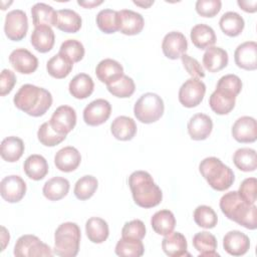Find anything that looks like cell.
<instances>
[{"instance_id": "cell-41", "label": "cell", "mask_w": 257, "mask_h": 257, "mask_svg": "<svg viewBox=\"0 0 257 257\" xmlns=\"http://www.w3.org/2000/svg\"><path fill=\"white\" fill-rule=\"evenodd\" d=\"M97 27L106 34L118 30V12L112 9H102L96 15Z\"/></svg>"}, {"instance_id": "cell-48", "label": "cell", "mask_w": 257, "mask_h": 257, "mask_svg": "<svg viewBox=\"0 0 257 257\" xmlns=\"http://www.w3.org/2000/svg\"><path fill=\"white\" fill-rule=\"evenodd\" d=\"M146 235V226L143 221L136 219L126 222L121 229V237L142 240Z\"/></svg>"}, {"instance_id": "cell-25", "label": "cell", "mask_w": 257, "mask_h": 257, "mask_svg": "<svg viewBox=\"0 0 257 257\" xmlns=\"http://www.w3.org/2000/svg\"><path fill=\"white\" fill-rule=\"evenodd\" d=\"M110 132L116 140L130 141L137 134V124L132 117L120 115L111 122Z\"/></svg>"}, {"instance_id": "cell-46", "label": "cell", "mask_w": 257, "mask_h": 257, "mask_svg": "<svg viewBox=\"0 0 257 257\" xmlns=\"http://www.w3.org/2000/svg\"><path fill=\"white\" fill-rule=\"evenodd\" d=\"M37 137L39 142L45 147H54L63 142L66 138V135H61L55 132L50 125L49 121L43 122L37 132Z\"/></svg>"}, {"instance_id": "cell-16", "label": "cell", "mask_w": 257, "mask_h": 257, "mask_svg": "<svg viewBox=\"0 0 257 257\" xmlns=\"http://www.w3.org/2000/svg\"><path fill=\"white\" fill-rule=\"evenodd\" d=\"M235 63L246 70L257 68V44L255 41H246L237 46L234 52Z\"/></svg>"}, {"instance_id": "cell-38", "label": "cell", "mask_w": 257, "mask_h": 257, "mask_svg": "<svg viewBox=\"0 0 257 257\" xmlns=\"http://www.w3.org/2000/svg\"><path fill=\"white\" fill-rule=\"evenodd\" d=\"M234 165L243 172H253L257 168L256 151L250 148L238 149L233 156Z\"/></svg>"}, {"instance_id": "cell-50", "label": "cell", "mask_w": 257, "mask_h": 257, "mask_svg": "<svg viewBox=\"0 0 257 257\" xmlns=\"http://www.w3.org/2000/svg\"><path fill=\"white\" fill-rule=\"evenodd\" d=\"M256 185H257V181L255 178L245 179L239 187V191H238L239 196L247 203L255 204L256 198H257Z\"/></svg>"}, {"instance_id": "cell-20", "label": "cell", "mask_w": 257, "mask_h": 257, "mask_svg": "<svg viewBox=\"0 0 257 257\" xmlns=\"http://www.w3.org/2000/svg\"><path fill=\"white\" fill-rule=\"evenodd\" d=\"M213 130V121L211 117L205 113L194 114L188 122V133L192 140H206Z\"/></svg>"}, {"instance_id": "cell-30", "label": "cell", "mask_w": 257, "mask_h": 257, "mask_svg": "<svg viewBox=\"0 0 257 257\" xmlns=\"http://www.w3.org/2000/svg\"><path fill=\"white\" fill-rule=\"evenodd\" d=\"M24 143L18 137H7L1 143L0 155L2 159L9 163L17 162L24 153Z\"/></svg>"}, {"instance_id": "cell-35", "label": "cell", "mask_w": 257, "mask_h": 257, "mask_svg": "<svg viewBox=\"0 0 257 257\" xmlns=\"http://www.w3.org/2000/svg\"><path fill=\"white\" fill-rule=\"evenodd\" d=\"M219 26L226 35L230 37H236L243 31L245 22L243 17L237 12L228 11L221 16Z\"/></svg>"}, {"instance_id": "cell-8", "label": "cell", "mask_w": 257, "mask_h": 257, "mask_svg": "<svg viewBox=\"0 0 257 257\" xmlns=\"http://www.w3.org/2000/svg\"><path fill=\"white\" fill-rule=\"evenodd\" d=\"M205 92V83L199 78L191 77L180 87L179 101L185 107H195L202 102Z\"/></svg>"}, {"instance_id": "cell-54", "label": "cell", "mask_w": 257, "mask_h": 257, "mask_svg": "<svg viewBox=\"0 0 257 257\" xmlns=\"http://www.w3.org/2000/svg\"><path fill=\"white\" fill-rule=\"evenodd\" d=\"M102 3V1H77V4L84 7V8H93L95 6H98Z\"/></svg>"}, {"instance_id": "cell-55", "label": "cell", "mask_w": 257, "mask_h": 257, "mask_svg": "<svg viewBox=\"0 0 257 257\" xmlns=\"http://www.w3.org/2000/svg\"><path fill=\"white\" fill-rule=\"evenodd\" d=\"M1 229H2V234H1V238H2V251L5 249V247H6V244L7 243H9V233L7 232V230H6V228L5 227H1Z\"/></svg>"}, {"instance_id": "cell-7", "label": "cell", "mask_w": 257, "mask_h": 257, "mask_svg": "<svg viewBox=\"0 0 257 257\" xmlns=\"http://www.w3.org/2000/svg\"><path fill=\"white\" fill-rule=\"evenodd\" d=\"M51 248L34 235L19 237L14 246V255L17 257L52 256Z\"/></svg>"}, {"instance_id": "cell-3", "label": "cell", "mask_w": 257, "mask_h": 257, "mask_svg": "<svg viewBox=\"0 0 257 257\" xmlns=\"http://www.w3.org/2000/svg\"><path fill=\"white\" fill-rule=\"evenodd\" d=\"M128 186L135 203L142 208H153L162 202V190L146 171L132 173L128 177Z\"/></svg>"}, {"instance_id": "cell-43", "label": "cell", "mask_w": 257, "mask_h": 257, "mask_svg": "<svg viewBox=\"0 0 257 257\" xmlns=\"http://www.w3.org/2000/svg\"><path fill=\"white\" fill-rule=\"evenodd\" d=\"M58 53L64 56L70 62L75 63L83 58L84 47L82 43L76 39H67L60 45Z\"/></svg>"}, {"instance_id": "cell-15", "label": "cell", "mask_w": 257, "mask_h": 257, "mask_svg": "<svg viewBox=\"0 0 257 257\" xmlns=\"http://www.w3.org/2000/svg\"><path fill=\"white\" fill-rule=\"evenodd\" d=\"M232 136L239 143H254L257 139V123L254 117H239L232 126Z\"/></svg>"}, {"instance_id": "cell-5", "label": "cell", "mask_w": 257, "mask_h": 257, "mask_svg": "<svg viewBox=\"0 0 257 257\" xmlns=\"http://www.w3.org/2000/svg\"><path fill=\"white\" fill-rule=\"evenodd\" d=\"M80 229L76 223L60 224L54 233V254L61 257H74L79 251Z\"/></svg>"}, {"instance_id": "cell-27", "label": "cell", "mask_w": 257, "mask_h": 257, "mask_svg": "<svg viewBox=\"0 0 257 257\" xmlns=\"http://www.w3.org/2000/svg\"><path fill=\"white\" fill-rule=\"evenodd\" d=\"M236 96L220 89H215L210 95L209 104L211 109L220 115L228 114L235 106Z\"/></svg>"}, {"instance_id": "cell-17", "label": "cell", "mask_w": 257, "mask_h": 257, "mask_svg": "<svg viewBox=\"0 0 257 257\" xmlns=\"http://www.w3.org/2000/svg\"><path fill=\"white\" fill-rule=\"evenodd\" d=\"M118 12V31L125 35L139 34L145 25L144 17L133 10L122 9Z\"/></svg>"}, {"instance_id": "cell-24", "label": "cell", "mask_w": 257, "mask_h": 257, "mask_svg": "<svg viewBox=\"0 0 257 257\" xmlns=\"http://www.w3.org/2000/svg\"><path fill=\"white\" fill-rule=\"evenodd\" d=\"M187 240L180 232H171L162 241L163 251L170 257H181L187 254Z\"/></svg>"}, {"instance_id": "cell-37", "label": "cell", "mask_w": 257, "mask_h": 257, "mask_svg": "<svg viewBox=\"0 0 257 257\" xmlns=\"http://www.w3.org/2000/svg\"><path fill=\"white\" fill-rule=\"evenodd\" d=\"M193 246L199 252V256H219L216 252L217 240L215 236L207 231H202L194 235Z\"/></svg>"}, {"instance_id": "cell-36", "label": "cell", "mask_w": 257, "mask_h": 257, "mask_svg": "<svg viewBox=\"0 0 257 257\" xmlns=\"http://www.w3.org/2000/svg\"><path fill=\"white\" fill-rule=\"evenodd\" d=\"M151 225L157 234L166 236L175 229L176 219L170 210H160L153 215Z\"/></svg>"}, {"instance_id": "cell-33", "label": "cell", "mask_w": 257, "mask_h": 257, "mask_svg": "<svg viewBox=\"0 0 257 257\" xmlns=\"http://www.w3.org/2000/svg\"><path fill=\"white\" fill-rule=\"evenodd\" d=\"M85 232L89 241L96 244L104 242L109 235L107 223L98 217H91L86 221Z\"/></svg>"}, {"instance_id": "cell-23", "label": "cell", "mask_w": 257, "mask_h": 257, "mask_svg": "<svg viewBox=\"0 0 257 257\" xmlns=\"http://www.w3.org/2000/svg\"><path fill=\"white\" fill-rule=\"evenodd\" d=\"M204 67L210 72H218L228 64V53L225 49L211 46L206 49L203 55Z\"/></svg>"}, {"instance_id": "cell-9", "label": "cell", "mask_w": 257, "mask_h": 257, "mask_svg": "<svg viewBox=\"0 0 257 257\" xmlns=\"http://www.w3.org/2000/svg\"><path fill=\"white\" fill-rule=\"evenodd\" d=\"M28 30V19L24 11L15 9L7 13L4 23V32L12 41L22 40Z\"/></svg>"}, {"instance_id": "cell-2", "label": "cell", "mask_w": 257, "mask_h": 257, "mask_svg": "<svg viewBox=\"0 0 257 257\" xmlns=\"http://www.w3.org/2000/svg\"><path fill=\"white\" fill-rule=\"evenodd\" d=\"M220 209L222 213L230 220L249 229L257 228L255 204H249L244 201L237 191H231L222 196L220 199Z\"/></svg>"}, {"instance_id": "cell-6", "label": "cell", "mask_w": 257, "mask_h": 257, "mask_svg": "<svg viewBox=\"0 0 257 257\" xmlns=\"http://www.w3.org/2000/svg\"><path fill=\"white\" fill-rule=\"evenodd\" d=\"M165 105L162 97L157 93L147 92L135 103L134 113L143 123H152L159 120L164 113Z\"/></svg>"}, {"instance_id": "cell-19", "label": "cell", "mask_w": 257, "mask_h": 257, "mask_svg": "<svg viewBox=\"0 0 257 257\" xmlns=\"http://www.w3.org/2000/svg\"><path fill=\"white\" fill-rule=\"evenodd\" d=\"M81 162V156L74 147H64L60 149L54 156V164L56 168L64 173H69L77 169Z\"/></svg>"}, {"instance_id": "cell-13", "label": "cell", "mask_w": 257, "mask_h": 257, "mask_svg": "<svg viewBox=\"0 0 257 257\" xmlns=\"http://www.w3.org/2000/svg\"><path fill=\"white\" fill-rule=\"evenodd\" d=\"M162 49L166 57L170 59L181 58L188 49V41L185 35L179 31H171L165 35Z\"/></svg>"}, {"instance_id": "cell-49", "label": "cell", "mask_w": 257, "mask_h": 257, "mask_svg": "<svg viewBox=\"0 0 257 257\" xmlns=\"http://www.w3.org/2000/svg\"><path fill=\"white\" fill-rule=\"evenodd\" d=\"M195 7L199 15L203 17H214L220 12L222 2L220 0H198Z\"/></svg>"}, {"instance_id": "cell-32", "label": "cell", "mask_w": 257, "mask_h": 257, "mask_svg": "<svg viewBox=\"0 0 257 257\" xmlns=\"http://www.w3.org/2000/svg\"><path fill=\"white\" fill-rule=\"evenodd\" d=\"M69 182L62 177H54L49 179L43 186L42 193L44 197L50 201H58L64 198L69 191Z\"/></svg>"}, {"instance_id": "cell-4", "label": "cell", "mask_w": 257, "mask_h": 257, "mask_svg": "<svg viewBox=\"0 0 257 257\" xmlns=\"http://www.w3.org/2000/svg\"><path fill=\"white\" fill-rule=\"evenodd\" d=\"M199 171L208 184L216 191H226L234 183L233 171L216 157H209L201 161Z\"/></svg>"}, {"instance_id": "cell-11", "label": "cell", "mask_w": 257, "mask_h": 257, "mask_svg": "<svg viewBox=\"0 0 257 257\" xmlns=\"http://www.w3.org/2000/svg\"><path fill=\"white\" fill-rule=\"evenodd\" d=\"M110 112V103L103 98H97L88 103L83 109V120L88 125L96 126L105 122L108 119Z\"/></svg>"}, {"instance_id": "cell-56", "label": "cell", "mask_w": 257, "mask_h": 257, "mask_svg": "<svg viewBox=\"0 0 257 257\" xmlns=\"http://www.w3.org/2000/svg\"><path fill=\"white\" fill-rule=\"evenodd\" d=\"M134 3L138 6L143 7V8H149L151 5L154 4V1H147V2L146 1L145 2H143V1H134Z\"/></svg>"}, {"instance_id": "cell-21", "label": "cell", "mask_w": 257, "mask_h": 257, "mask_svg": "<svg viewBox=\"0 0 257 257\" xmlns=\"http://www.w3.org/2000/svg\"><path fill=\"white\" fill-rule=\"evenodd\" d=\"M95 74L102 83L108 85L113 83L123 75V67L118 61L110 58H105L96 65Z\"/></svg>"}, {"instance_id": "cell-14", "label": "cell", "mask_w": 257, "mask_h": 257, "mask_svg": "<svg viewBox=\"0 0 257 257\" xmlns=\"http://www.w3.org/2000/svg\"><path fill=\"white\" fill-rule=\"evenodd\" d=\"M9 62L12 67L22 74H31L38 67V59L29 50L17 48L9 55Z\"/></svg>"}, {"instance_id": "cell-10", "label": "cell", "mask_w": 257, "mask_h": 257, "mask_svg": "<svg viewBox=\"0 0 257 257\" xmlns=\"http://www.w3.org/2000/svg\"><path fill=\"white\" fill-rule=\"evenodd\" d=\"M49 123L58 134L67 135L76 124V112L69 105H60L53 111Z\"/></svg>"}, {"instance_id": "cell-45", "label": "cell", "mask_w": 257, "mask_h": 257, "mask_svg": "<svg viewBox=\"0 0 257 257\" xmlns=\"http://www.w3.org/2000/svg\"><path fill=\"white\" fill-rule=\"evenodd\" d=\"M106 87L112 95L120 98L132 96L136 89V85L133 78L124 74L113 83L106 85Z\"/></svg>"}, {"instance_id": "cell-53", "label": "cell", "mask_w": 257, "mask_h": 257, "mask_svg": "<svg viewBox=\"0 0 257 257\" xmlns=\"http://www.w3.org/2000/svg\"><path fill=\"white\" fill-rule=\"evenodd\" d=\"M237 4L239 5V7L244 10L245 12H248V13H254L256 12L257 8V0H238L237 1Z\"/></svg>"}, {"instance_id": "cell-28", "label": "cell", "mask_w": 257, "mask_h": 257, "mask_svg": "<svg viewBox=\"0 0 257 257\" xmlns=\"http://www.w3.org/2000/svg\"><path fill=\"white\" fill-rule=\"evenodd\" d=\"M31 15L33 25L35 27L41 25L56 26L57 22V11L48 4L36 3L31 8Z\"/></svg>"}, {"instance_id": "cell-47", "label": "cell", "mask_w": 257, "mask_h": 257, "mask_svg": "<svg viewBox=\"0 0 257 257\" xmlns=\"http://www.w3.org/2000/svg\"><path fill=\"white\" fill-rule=\"evenodd\" d=\"M216 88L237 96L242 89V81L235 74H226L218 80Z\"/></svg>"}, {"instance_id": "cell-1", "label": "cell", "mask_w": 257, "mask_h": 257, "mask_svg": "<svg viewBox=\"0 0 257 257\" xmlns=\"http://www.w3.org/2000/svg\"><path fill=\"white\" fill-rule=\"evenodd\" d=\"M15 106L31 116L43 115L52 104L51 93L33 84H23L14 95Z\"/></svg>"}, {"instance_id": "cell-29", "label": "cell", "mask_w": 257, "mask_h": 257, "mask_svg": "<svg viewBox=\"0 0 257 257\" xmlns=\"http://www.w3.org/2000/svg\"><path fill=\"white\" fill-rule=\"evenodd\" d=\"M94 88L92 78L86 73L76 74L69 82L68 89L70 94L77 99H84L88 97Z\"/></svg>"}, {"instance_id": "cell-44", "label": "cell", "mask_w": 257, "mask_h": 257, "mask_svg": "<svg viewBox=\"0 0 257 257\" xmlns=\"http://www.w3.org/2000/svg\"><path fill=\"white\" fill-rule=\"evenodd\" d=\"M194 221L199 227L212 229L217 225L218 217L211 207L201 205L198 206L194 211Z\"/></svg>"}, {"instance_id": "cell-39", "label": "cell", "mask_w": 257, "mask_h": 257, "mask_svg": "<svg viewBox=\"0 0 257 257\" xmlns=\"http://www.w3.org/2000/svg\"><path fill=\"white\" fill-rule=\"evenodd\" d=\"M72 66L73 63L59 53L52 56L46 63L47 72L57 79L66 77L72 70Z\"/></svg>"}, {"instance_id": "cell-40", "label": "cell", "mask_w": 257, "mask_h": 257, "mask_svg": "<svg viewBox=\"0 0 257 257\" xmlns=\"http://www.w3.org/2000/svg\"><path fill=\"white\" fill-rule=\"evenodd\" d=\"M115 254L121 257H140L144 254L145 248L142 240L122 238L115 245Z\"/></svg>"}, {"instance_id": "cell-52", "label": "cell", "mask_w": 257, "mask_h": 257, "mask_svg": "<svg viewBox=\"0 0 257 257\" xmlns=\"http://www.w3.org/2000/svg\"><path fill=\"white\" fill-rule=\"evenodd\" d=\"M16 83V76L10 69H3L0 76V95L8 94Z\"/></svg>"}, {"instance_id": "cell-22", "label": "cell", "mask_w": 257, "mask_h": 257, "mask_svg": "<svg viewBox=\"0 0 257 257\" xmlns=\"http://www.w3.org/2000/svg\"><path fill=\"white\" fill-rule=\"evenodd\" d=\"M30 41L32 46L38 52H41V53L48 52L52 49L55 42L54 32L50 26H47V25L37 26L34 28L31 34Z\"/></svg>"}, {"instance_id": "cell-51", "label": "cell", "mask_w": 257, "mask_h": 257, "mask_svg": "<svg viewBox=\"0 0 257 257\" xmlns=\"http://www.w3.org/2000/svg\"><path fill=\"white\" fill-rule=\"evenodd\" d=\"M181 59H182V62H183V65H184L185 69L187 70V72L192 77H195V78L205 77L204 69L196 58H194V57L185 53L181 56Z\"/></svg>"}, {"instance_id": "cell-42", "label": "cell", "mask_w": 257, "mask_h": 257, "mask_svg": "<svg viewBox=\"0 0 257 257\" xmlns=\"http://www.w3.org/2000/svg\"><path fill=\"white\" fill-rule=\"evenodd\" d=\"M98 186V182L95 177L86 175L77 180L74 186L73 193L78 200L84 201L93 196Z\"/></svg>"}, {"instance_id": "cell-12", "label": "cell", "mask_w": 257, "mask_h": 257, "mask_svg": "<svg viewBox=\"0 0 257 257\" xmlns=\"http://www.w3.org/2000/svg\"><path fill=\"white\" fill-rule=\"evenodd\" d=\"M0 193L8 203H17L25 196L26 183L19 176H7L0 183Z\"/></svg>"}, {"instance_id": "cell-26", "label": "cell", "mask_w": 257, "mask_h": 257, "mask_svg": "<svg viewBox=\"0 0 257 257\" xmlns=\"http://www.w3.org/2000/svg\"><path fill=\"white\" fill-rule=\"evenodd\" d=\"M193 44L199 49H207L213 46L217 40L215 31L206 24H196L190 33Z\"/></svg>"}, {"instance_id": "cell-18", "label": "cell", "mask_w": 257, "mask_h": 257, "mask_svg": "<svg viewBox=\"0 0 257 257\" xmlns=\"http://www.w3.org/2000/svg\"><path fill=\"white\" fill-rule=\"evenodd\" d=\"M223 247L228 254L233 256H241L247 253L249 250L250 240L246 234L238 230H233L224 236Z\"/></svg>"}, {"instance_id": "cell-34", "label": "cell", "mask_w": 257, "mask_h": 257, "mask_svg": "<svg viewBox=\"0 0 257 257\" xmlns=\"http://www.w3.org/2000/svg\"><path fill=\"white\" fill-rule=\"evenodd\" d=\"M81 17L71 9H60L57 11L56 27L66 33H75L81 28Z\"/></svg>"}, {"instance_id": "cell-31", "label": "cell", "mask_w": 257, "mask_h": 257, "mask_svg": "<svg viewBox=\"0 0 257 257\" xmlns=\"http://www.w3.org/2000/svg\"><path fill=\"white\" fill-rule=\"evenodd\" d=\"M23 170L26 176L34 181L42 180L48 173V164L44 157L41 155H31L29 156L24 164Z\"/></svg>"}]
</instances>
